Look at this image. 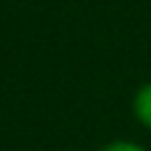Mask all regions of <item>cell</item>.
<instances>
[{
    "label": "cell",
    "instance_id": "6da1fadb",
    "mask_svg": "<svg viewBox=\"0 0 151 151\" xmlns=\"http://www.w3.org/2000/svg\"><path fill=\"white\" fill-rule=\"evenodd\" d=\"M132 111L137 116V120L151 130V83L142 85L134 94V101H132Z\"/></svg>",
    "mask_w": 151,
    "mask_h": 151
},
{
    "label": "cell",
    "instance_id": "7a4b0ae2",
    "mask_svg": "<svg viewBox=\"0 0 151 151\" xmlns=\"http://www.w3.org/2000/svg\"><path fill=\"white\" fill-rule=\"evenodd\" d=\"M101 151H144V149L139 144H134V142H113V144L104 146Z\"/></svg>",
    "mask_w": 151,
    "mask_h": 151
}]
</instances>
